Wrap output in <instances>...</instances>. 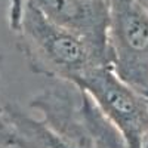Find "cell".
<instances>
[{
	"mask_svg": "<svg viewBox=\"0 0 148 148\" xmlns=\"http://www.w3.org/2000/svg\"><path fill=\"white\" fill-rule=\"evenodd\" d=\"M40 119L5 105L14 148H126L92 98L79 86L53 80L30 101Z\"/></svg>",
	"mask_w": 148,
	"mask_h": 148,
	"instance_id": "6da1fadb",
	"label": "cell"
},
{
	"mask_svg": "<svg viewBox=\"0 0 148 148\" xmlns=\"http://www.w3.org/2000/svg\"><path fill=\"white\" fill-rule=\"evenodd\" d=\"M9 28L33 73L76 84L90 70L111 65L110 55L58 25L27 0H9Z\"/></svg>",
	"mask_w": 148,
	"mask_h": 148,
	"instance_id": "7a4b0ae2",
	"label": "cell"
},
{
	"mask_svg": "<svg viewBox=\"0 0 148 148\" xmlns=\"http://www.w3.org/2000/svg\"><path fill=\"white\" fill-rule=\"evenodd\" d=\"M107 42L114 73L147 96L148 10L139 0H108Z\"/></svg>",
	"mask_w": 148,
	"mask_h": 148,
	"instance_id": "3957f363",
	"label": "cell"
},
{
	"mask_svg": "<svg viewBox=\"0 0 148 148\" xmlns=\"http://www.w3.org/2000/svg\"><path fill=\"white\" fill-rule=\"evenodd\" d=\"M119 130L126 148H142L148 132V96L133 89L111 65L90 70L76 83Z\"/></svg>",
	"mask_w": 148,
	"mask_h": 148,
	"instance_id": "277c9868",
	"label": "cell"
},
{
	"mask_svg": "<svg viewBox=\"0 0 148 148\" xmlns=\"http://www.w3.org/2000/svg\"><path fill=\"white\" fill-rule=\"evenodd\" d=\"M12 147H14L12 130L5 114V107L0 105V148H12Z\"/></svg>",
	"mask_w": 148,
	"mask_h": 148,
	"instance_id": "5b68a950",
	"label": "cell"
},
{
	"mask_svg": "<svg viewBox=\"0 0 148 148\" xmlns=\"http://www.w3.org/2000/svg\"><path fill=\"white\" fill-rule=\"evenodd\" d=\"M142 148H148V132L145 133V138H144V147Z\"/></svg>",
	"mask_w": 148,
	"mask_h": 148,
	"instance_id": "8992f818",
	"label": "cell"
},
{
	"mask_svg": "<svg viewBox=\"0 0 148 148\" xmlns=\"http://www.w3.org/2000/svg\"><path fill=\"white\" fill-rule=\"evenodd\" d=\"M139 2H141V3H142V6L148 10V0H139Z\"/></svg>",
	"mask_w": 148,
	"mask_h": 148,
	"instance_id": "52a82bcc",
	"label": "cell"
}]
</instances>
